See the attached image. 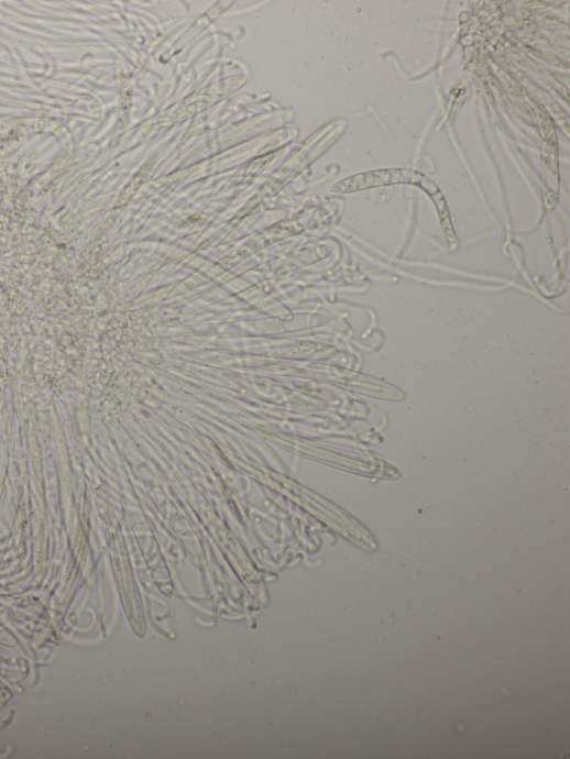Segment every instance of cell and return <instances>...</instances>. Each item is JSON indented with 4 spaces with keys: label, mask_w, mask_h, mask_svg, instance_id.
I'll list each match as a JSON object with an SVG mask.
<instances>
[{
    "label": "cell",
    "mask_w": 570,
    "mask_h": 759,
    "mask_svg": "<svg viewBox=\"0 0 570 759\" xmlns=\"http://www.w3.org/2000/svg\"><path fill=\"white\" fill-rule=\"evenodd\" d=\"M398 183H413L420 185L423 188H425V191L432 197L439 209H441L440 205L446 207L438 187L423 174L408 169L376 170L354 175L338 183L332 189L333 193L347 194L360 191V189L374 186Z\"/></svg>",
    "instance_id": "1"
}]
</instances>
